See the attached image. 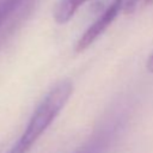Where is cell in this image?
I'll use <instances>...</instances> for the list:
<instances>
[{
	"mask_svg": "<svg viewBox=\"0 0 153 153\" xmlns=\"http://www.w3.org/2000/svg\"><path fill=\"white\" fill-rule=\"evenodd\" d=\"M72 92L73 84L69 80H61L55 84L39 102L23 134L7 153H27L62 111Z\"/></svg>",
	"mask_w": 153,
	"mask_h": 153,
	"instance_id": "6da1fadb",
	"label": "cell"
},
{
	"mask_svg": "<svg viewBox=\"0 0 153 153\" xmlns=\"http://www.w3.org/2000/svg\"><path fill=\"white\" fill-rule=\"evenodd\" d=\"M127 122L126 109H117L109 115L93 134L73 153H106Z\"/></svg>",
	"mask_w": 153,
	"mask_h": 153,
	"instance_id": "7a4b0ae2",
	"label": "cell"
},
{
	"mask_svg": "<svg viewBox=\"0 0 153 153\" xmlns=\"http://www.w3.org/2000/svg\"><path fill=\"white\" fill-rule=\"evenodd\" d=\"M38 0H0V49L22 27Z\"/></svg>",
	"mask_w": 153,
	"mask_h": 153,
	"instance_id": "3957f363",
	"label": "cell"
},
{
	"mask_svg": "<svg viewBox=\"0 0 153 153\" xmlns=\"http://www.w3.org/2000/svg\"><path fill=\"white\" fill-rule=\"evenodd\" d=\"M120 10L117 6L111 2L104 11L103 13L86 29V31L81 35V37L78 39L76 45H75V51L81 53L85 49H87L116 19V17L120 14Z\"/></svg>",
	"mask_w": 153,
	"mask_h": 153,
	"instance_id": "277c9868",
	"label": "cell"
},
{
	"mask_svg": "<svg viewBox=\"0 0 153 153\" xmlns=\"http://www.w3.org/2000/svg\"><path fill=\"white\" fill-rule=\"evenodd\" d=\"M86 1L88 0H59L54 8V19L59 24L69 22Z\"/></svg>",
	"mask_w": 153,
	"mask_h": 153,
	"instance_id": "5b68a950",
	"label": "cell"
},
{
	"mask_svg": "<svg viewBox=\"0 0 153 153\" xmlns=\"http://www.w3.org/2000/svg\"><path fill=\"white\" fill-rule=\"evenodd\" d=\"M141 0H114L112 2L117 6L120 12H133Z\"/></svg>",
	"mask_w": 153,
	"mask_h": 153,
	"instance_id": "8992f818",
	"label": "cell"
},
{
	"mask_svg": "<svg viewBox=\"0 0 153 153\" xmlns=\"http://www.w3.org/2000/svg\"><path fill=\"white\" fill-rule=\"evenodd\" d=\"M146 67H147V71H148V72L153 73V51H152V54L149 55V57L147 59V65H146Z\"/></svg>",
	"mask_w": 153,
	"mask_h": 153,
	"instance_id": "52a82bcc",
	"label": "cell"
}]
</instances>
